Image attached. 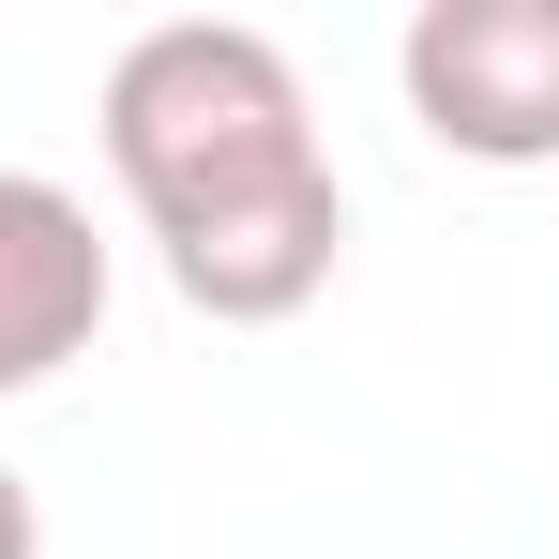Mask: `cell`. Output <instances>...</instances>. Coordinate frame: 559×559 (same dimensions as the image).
Wrapping results in <instances>:
<instances>
[{
    "label": "cell",
    "instance_id": "obj_1",
    "mask_svg": "<svg viewBox=\"0 0 559 559\" xmlns=\"http://www.w3.org/2000/svg\"><path fill=\"white\" fill-rule=\"evenodd\" d=\"M106 167H121V197H136L152 242H182V227H212V212H242L273 182H318L333 152H318L302 61L273 31L167 15V31H136L106 61Z\"/></svg>",
    "mask_w": 559,
    "mask_h": 559
},
{
    "label": "cell",
    "instance_id": "obj_2",
    "mask_svg": "<svg viewBox=\"0 0 559 559\" xmlns=\"http://www.w3.org/2000/svg\"><path fill=\"white\" fill-rule=\"evenodd\" d=\"M393 76L454 167H559V0H424Z\"/></svg>",
    "mask_w": 559,
    "mask_h": 559
},
{
    "label": "cell",
    "instance_id": "obj_3",
    "mask_svg": "<svg viewBox=\"0 0 559 559\" xmlns=\"http://www.w3.org/2000/svg\"><path fill=\"white\" fill-rule=\"evenodd\" d=\"M333 258H348V182L318 167V182H273V197H242V212H212V227H182L167 242V287H182L197 318H227V333H273V318H302L333 287Z\"/></svg>",
    "mask_w": 559,
    "mask_h": 559
},
{
    "label": "cell",
    "instance_id": "obj_4",
    "mask_svg": "<svg viewBox=\"0 0 559 559\" xmlns=\"http://www.w3.org/2000/svg\"><path fill=\"white\" fill-rule=\"evenodd\" d=\"M106 333V242H92V197L0 167V393H46Z\"/></svg>",
    "mask_w": 559,
    "mask_h": 559
},
{
    "label": "cell",
    "instance_id": "obj_5",
    "mask_svg": "<svg viewBox=\"0 0 559 559\" xmlns=\"http://www.w3.org/2000/svg\"><path fill=\"white\" fill-rule=\"evenodd\" d=\"M0 559H46V514H31V484L0 468Z\"/></svg>",
    "mask_w": 559,
    "mask_h": 559
}]
</instances>
